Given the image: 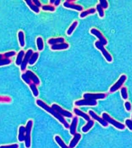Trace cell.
Listing matches in <instances>:
<instances>
[{"label":"cell","instance_id":"cell-1","mask_svg":"<svg viewBox=\"0 0 132 148\" xmlns=\"http://www.w3.org/2000/svg\"><path fill=\"white\" fill-rule=\"evenodd\" d=\"M36 103L38 106L40 108L43 109L45 111L49 112V114H52L53 116H54L55 118L57 119L61 123L64 125L65 127L66 128H69L70 127V125L68 123L66 120L64 118V116H61V114L54 110L51 107L48 106L47 104H46L44 101H42L41 99H37L36 101Z\"/></svg>","mask_w":132,"mask_h":148},{"label":"cell","instance_id":"cell-2","mask_svg":"<svg viewBox=\"0 0 132 148\" xmlns=\"http://www.w3.org/2000/svg\"><path fill=\"white\" fill-rule=\"evenodd\" d=\"M34 122L32 120H29L26 124V134H25V140L24 145L25 148H31L32 146V139H31V133L32 128L33 126Z\"/></svg>","mask_w":132,"mask_h":148},{"label":"cell","instance_id":"cell-3","mask_svg":"<svg viewBox=\"0 0 132 148\" xmlns=\"http://www.w3.org/2000/svg\"><path fill=\"white\" fill-rule=\"evenodd\" d=\"M102 118L106 121L108 123L110 124L115 126L116 128H118L120 130H123L125 128V126L123 124L115 120V119L112 118L108 114L104 112L102 114Z\"/></svg>","mask_w":132,"mask_h":148},{"label":"cell","instance_id":"cell-4","mask_svg":"<svg viewBox=\"0 0 132 148\" xmlns=\"http://www.w3.org/2000/svg\"><path fill=\"white\" fill-rule=\"evenodd\" d=\"M95 46L97 49L100 50L102 52L104 57H105V59L108 61V62H111L112 61L113 58L112 57V56L110 54V53H108V51L105 49L103 45L99 41H97L95 42Z\"/></svg>","mask_w":132,"mask_h":148},{"label":"cell","instance_id":"cell-5","mask_svg":"<svg viewBox=\"0 0 132 148\" xmlns=\"http://www.w3.org/2000/svg\"><path fill=\"white\" fill-rule=\"evenodd\" d=\"M52 108L55 110V111L57 112L59 114H61V116L64 117H67V118H72L73 116L72 114H71L70 112L64 110V109L62 108L61 106H59L56 104H53L51 106Z\"/></svg>","mask_w":132,"mask_h":148},{"label":"cell","instance_id":"cell-6","mask_svg":"<svg viewBox=\"0 0 132 148\" xmlns=\"http://www.w3.org/2000/svg\"><path fill=\"white\" fill-rule=\"evenodd\" d=\"M33 53L34 52H33V50L31 49L28 50L25 53L23 61H22V64L21 65V70L22 72H24L26 71L27 64H29V59Z\"/></svg>","mask_w":132,"mask_h":148},{"label":"cell","instance_id":"cell-7","mask_svg":"<svg viewBox=\"0 0 132 148\" xmlns=\"http://www.w3.org/2000/svg\"><path fill=\"white\" fill-rule=\"evenodd\" d=\"M126 80H127V76L125 75H122L120 77V78L118 80L117 82H116L115 84L110 88V92H112V93L115 92L116 91H117L118 89H120Z\"/></svg>","mask_w":132,"mask_h":148},{"label":"cell","instance_id":"cell-8","mask_svg":"<svg viewBox=\"0 0 132 148\" xmlns=\"http://www.w3.org/2000/svg\"><path fill=\"white\" fill-rule=\"evenodd\" d=\"M106 94L105 93H85L83 95L84 99H88L90 100L96 101L97 99H105L106 97Z\"/></svg>","mask_w":132,"mask_h":148},{"label":"cell","instance_id":"cell-9","mask_svg":"<svg viewBox=\"0 0 132 148\" xmlns=\"http://www.w3.org/2000/svg\"><path fill=\"white\" fill-rule=\"evenodd\" d=\"M90 32L92 34L94 35L96 37H98V39L99 40V42L104 46L108 44V40L105 38L100 31L96 29L95 28H93L92 29H91Z\"/></svg>","mask_w":132,"mask_h":148},{"label":"cell","instance_id":"cell-10","mask_svg":"<svg viewBox=\"0 0 132 148\" xmlns=\"http://www.w3.org/2000/svg\"><path fill=\"white\" fill-rule=\"evenodd\" d=\"M97 102L96 101L90 100L88 99H81L75 102V105L77 106H96Z\"/></svg>","mask_w":132,"mask_h":148},{"label":"cell","instance_id":"cell-11","mask_svg":"<svg viewBox=\"0 0 132 148\" xmlns=\"http://www.w3.org/2000/svg\"><path fill=\"white\" fill-rule=\"evenodd\" d=\"M89 114L91 116V118L95 120L96 121H98L102 126H104V127H106V126H108V122L104 120L103 118H101L99 116H98L94 111H93V110H89Z\"/></svg>","mask_w":132,"mask_h":148},{"label":"cell","instance_id":"cell-12","mask_svg":"<svg viewBox=\"0 0 132 148\" xmlns=\"http://www.w3.org/2000/svg\"><path fill=\"white\" fill-rule=\"evenodd\" d=\"M25 74H27L28 77H29V78L31 80L32 83L34 84L36 86H39V84H40V79L37 77V75L35 74L34 73H33L30 70H27L25 72Z\"/></svg>","mask_w":132,"mask_h":148},{"label":"cell","instance_id":"cell-13","mask_svg":"<svg viewBox=\"0 0 132 148\" xmlns=\"http://www.w3.org/2000/svg\"><path fill=\"white\" fill-rule=\"evenodd\" d=\"M25 134H26V127L23 125L19 126L18 129V140L20 142H24L25 140Z\"/></svg>","mask_w":132,"mask_h":148},{"label":"cell","instance_id":"cell-14","mask_svg":"<svg viewBox=\"0 0 132 148\" xmlns=\"http://www.w3.org/2000/svg\"><path fill=\"white\" fill-rule=\"evenodd\" d=\"M63 5L65 8H71V9L78 10V11H82L83 10V8L81 5L74 4L73 3H71L70 2H69L68 1L64 2Z\"/></svg>","mask_w":132,"mask_h":148},{"label":"cell","instance_id":"cell-15","mask_svg":"<svg viewBox=\"0 0 132 148\" xmlns=\"http://www.w3.org/2000/svg\"><path fill=\"white\" fill-rule=\"evenodd\" d=\"M78 118L77 116H74L72 119V121L71 122V125H70L69 128H70V132L71 135H74L76 134V127L78 125Z\"/></svg>","mask_w":132,"mask_h":148},{"label":"cell","instance_id":"cell-16","mask_svg":"<svg viewBox=\"0 0 132 148\" xmlns=\"http://www.w3.org/2000/svg\"><path fill=\"white\" fill-rule=\"evenodd\" d=\"M81 137H82V136L80 134L76 133V134H74L73 138L72 139L70 143L69 144V148H75L76 145L79 142L80 140L81 139Z\"/></svg>","mask_w":132,"mask_h":148},{"label":"cell","instance_id":"cell-17","mask_svg":"<svg viewBox=\"0 0 132 148\" xmlns=\"http://www.w3.org/2000/svg\"><path fill=\"white\" fill-rule=\"evenodd\" d=\"M69 45L66 42H63L61 44L54 45L51 47V49L53 50H61L66 49L68 48Z\"/></svg>","mask_w":132,"mask_h":148},{"label":"cell","instance_id":"cell-18","mask_svg":"<svg viewBox=\"0 0 132 148\" xmlns=\"http://www.w3.org/2000/svg\"><path fill=\"white\" fill-rule=\"evenodd\" d=\"M73 111L74 114H76V115L83 118L86 121H88L90 120V118L89 115L86 114L85 112H84L83 111H81L78 108H74Z\"/></svg>","mask_w":132,"mask_h":148},{"label":"cell","instance_id":"cell-19","mask_svg":"<svg viewBox=\"0 0 132 148\" xmlns=\"http://www.w3.org/2000/svg\"><path fill=\"white\" fill-rule=\"evenodd\" d=\"M65 42V39L63 37H59V38H52L48 40V43L51 45L58 44L63 43Z\"/></svg>","mask_w":132,"mask_h":148},{"label":"cell","instance_id":"cell-20","mask_svg":"<svg viewBox=\"0 0 132 148\" xmlns=\"http://www.w3.org/2000/svg\"><path fill=\"white\" fill-rule=\"evenodd\" d=\"M25 55V52L24 50H20L18 53L17 56L16 60V64L18 66H20L22 64V61Z\"/></svg>","mask_w":132,"mask_h":148},{"label":"cell","instance_id":"cell-21","mask_svg":"<svg viewBox=\"0 0 132 148\" xmlns=\"http://www.w3.org/2000/svg\"><path fill=\"white\" fill-rule=\"evenodd\" d=\"M27 4L28 5V6L29 7L31 10H33L34 12L35 13L38 14L40 12V9L39 8H38L33 3L32 1L31 0H28V1H25Z\"/></svg>","mask_w":132,"mask_h":148},{"label":"cell","instance_id":"cell-22","mask_svg":"<svg viewBox=\"0 0 132 148\" xmlns=\"http://www.w3.org/2000/svg\"><path fill=\"white\" fill-rule=\"evenodd\" d=\"M18 40L19 42L20 46L21 47H24L25 46V37L24 33L22 31H19L18 33Z\"/></svg>","mask_w":132,"mask_h":148},{"label":"cell","instance_id":"cell-23","mask_svg":"<svg viewBox=\"0 0 132 148\" xmlns=\"http://www.w3.org/2000/svg\"><path fill=\"white\" fill-rule=\"evenodd\" d=\"M54 139L56 143L60 146L61 148H70L69 147L67 146L65 143H64L63 140L61 138L60 136L59 135H56L54 137Z\"/></svg>","mask_w":132,"mask_h":148},{"label":"cell","instance_id":"cell-24","mask_svg":"<svg viewBox=\"0 0 132 148\" xmlns=\"http://www.w3.org/2000/svg\"><path fill=\"white\" fill-rule=\"evenodd\" d=\"M15 55H16V52L15 51H10L8 52H5L3 54L0 53V59H10V58L14 57Z\"/></svg>","mask_w":132,"mask_h":148},{"label":"cell","instance_id":"cell-25","mask_svg":"<svg viewBox=\"0 0 132 148\" xmlns=\"http://www.w3.org/2000/svg\"><path fill=\"white\" fill-rule=\"evenodd\" d=\"M39 57V53L38 52H34L30 58L29 62V65H33L35 64Z\"/></svg>","mask_w":132,"mask_h":148},{"label":"cell","instance_id":"cell-26","mask_svg":"<svg viewBox=\"0 0 132 148\" xmlns=\"http://www.w3.org/2000/svg\"><path fill=\"white\" fill-rule=\"evenodd\" d=\"M94 125V121L92 120H90L88 121L87 123L86 124L85 126H83L82 128V131L83 133H87V132L89 131L91 128L93 127Z\"/></svg>","mask_w":132,"mask_h":148},{"label":"cell","instance_id":"cell-27","mask_svg":"<svg viewBox=\"0 0 132 148\" xmlns=\"http://www.w3.org/2000/svg\"><path fill=\"white\" fill-rule=\"evenodd\" d=\"M36 44H37L38 50L40 51L43 50L44 48V42L42 37H37L36 39Z\"/></svg>","mask_w":132,"mask_h":148},{"label":"cell","instance_id":"cell-28","mask_svg":"<svg viewBox=\"0 0 132 148\" xmlns=\"http://www.w3.org/2000/svg\"><path fill=\"white\" fill-rule=\"evenodd\" d=\"M29 88L31 90L32 93L33 94L34 96L35 97H37L39 95V91L37 89V86L33 83H31L29 84Z\"/></svg>","mask_w":132,"mask_h":148},{"label":"cell","instance_id":"cell-29","mask_svg":"<svg viewBox=\"0 0 132 148\" xmlns=\"http://www.w3.org/2000/svg\"><path fill=\"white\" fill-rule=\"evenodd\" d=\"M95 11H96V10H95V8H94L89 9L88 10H85V11H84L83 12H81V14H80V17L82 18L85 17L87 15L95 13Z\"/></svg>","mask_w":132,"mask_h":148},{"label":"cell","instance_id":"cell-30","mask_svg":"<svg viewBox=\"0 0 132 148\" xmlns=\"http://www.w3.org/2000/svg\"><path fill=\"white\" fill-rule=\"evenodd\" d=\"M78 25V22L77 21H74L72 24L71 25V26L69 27L68 30L67 31V34L68 35H70L72 34V33L73 32L74 30H75L76 27H77V25Z\"/></svg>","mask_w":132,"mask_h":148},{"label":"cell","instance_id":"cell-31","mask_svg":"<svg viewBox=\"0 0 132 148\" xmlns=\"http://www.w3.org/2000/svg\"><path fill=\"white\" fill-rule=\"evenodd\" d=\"M12 101V99L10 96L0 95V103H10Z\"/></svg>","mask_w":132,"mask_h":148},{"label":"cell","instance_id":"cell-32","mask_svg":"<svg viewBox=\"0 0 132 148\" xmlns=\"http://www.w3.org/2000/svg\"><path fill=\"white\" fill-rule=\"evenodd\" d=\"M12 60L10 59H0V66L7 65L11 64Z\"/></svg>","mask_w":132,"mask_h":148},{"label":"cell","instance_id":"cell-33","mask_svg":"<svg viewBox=\"0 0 132 148\" xmlns=\"http://www.w3.org/2000/svg\"><path fill=\"white\" fill-rule=\"evenodd\" d=\"M42 10L44 11H50L54 12L55 10V8L52 5H44L42 6Z\"/></svg>","mask_w":132,"mask_h":148},{"label":"cell","instance_id":"cell-34","mask_svg":"<svg viewBox=\"0 0 132 148\" xmlns=\"http://www.w3.org/2000/svg\"><path fill=\"white\" fill-rule=\"evenodd\" d=\"M21 78L23 80V82H25L27 84H29V85L31 83H32L31 80L29 79V77H28V76L25 73L22 74Z\"/></svg>","mask_w":132,"mask_h":148},{"label":"cell","instance_id":"cell-35","mask_svg":"<svg viewBox=\"0 0 132 148\" xmlns=\"http://www.w3.org/2000/svg\"><path fill=\"white\" fill-rule=\"evenodd\" d=\"M121 93L124 99H127L128 98V94H127V89L125 87H122L121 89Z\"/></svg>","mask_w":132,"mask_h":148},{"label":"cell","instance_id":"cell-36","mask_svg":"<svg viewBox=\"0 0 132 148\" xmlns=\"http://www.w3.org/2000/svg\"><path fill=\"white\" fill-rule=\"evenodd\" d=\"M19 145L18 143H13L8 145H1L0 148H19Z\"/></svg>","mask_w":132,"mask_h":148},{"label":"cell","instance_id":"cell-37","mask_svg":"<svg viewBox=\"0 0 132 148\" xmlns=\"http://www.w3.org/2000/svg\"><path fill=\"white\" fill-rule=\"evenodd\" d=\"M97 10H98L99 14L101 18H103L104 16V10H103V8L101 7L100 4H98L97 5Z\"/></svg>","mask_w":132,"mask_h":148},{"label":"cell","instance_id":"cell-38","mask_svg":"<svg viewBox=\"0 0 132 148\" xmlns=\"http://www.w3.org/2000/svg\"><path fill=\"white\" fill-rule=\"evenodd\" d=\"M100 5L101 6L102 8L104 9H106L108 6V1L106 0H100Z\"/></svg>","mask_w":132,"mask_h":148},{"label":"cell","instance_id":"cell-39","mask_svg":"<svg viewBox=\"0 0 132 148\" xmlns=\"http://www.w3.org/2000/svg\"><path fill=\"white\" fill-rule=\"evenodd\" d=\"M125 124L130 131H132V120L127 119L125 120Z\"/></svg>","mask_w":132,"mask_h":148},{"label":"cell","instance_id":"cell-40","mask_svg":"<svg viewBox=\"0 0 132 148\" xmlns=\"http://www.w3.org/2000/svg\"><path fill=\"white\" fill-rule=\"evenodd\" d=\"M125 108L127 110V111H130L131 110L132 107H131V104H130V102L126 101L125 103Z\"/></svg>","mask_w":132,"mask_h":148},{"label":"cell","instance_id":"cell-41","mask_svg":"<svg viewBox=\"0 0 132 148\" xmlns=\"http://www.w3.org/2000/svg\"><path fill=\"white\" fill-rule=\"evenodd\" d=\"M32 2L38 8H39L42 6V3H40L39 1H38V0H33V1H32Z\"/></svg>","mask_w":132,"mask_h":148},{"label":"cell","instance_id":"cell-42","mask_svg":"<svg viewBox=\"0 0 132 148\" xmlns=\"http://www.w3.org/2000/svg\"><path fill=\"white\" fill-rule=\"evenodd\" d=\"M60 3H61V1L59 0H56V1H55V2H54V5L55 6H59L60 4Z\"/></svg>","mask_w":132,"mask_h":148},{"label":"cell","instance_id":"cell-43","mask_svg":"<svg viewBox=\"0 0 132 148\" xmlns=\"http://www.w3.org/2000/svg\"><path fill=\"white\" fill-rule=\"evenodd\" d=\"M54 2H55V1H54V0H51V1H50V4H54Z\"/></svg>","mask_w":132,"mask_h":148},{"label":"cell","instance_id":"cell-44","mask_svg":"<svg viewBox=\"0 0 132 148\" xmlns=\"http://www.w3.org/2000/svg\"></svg>","mask_w":132,"mask_h":148}]
</instances>
